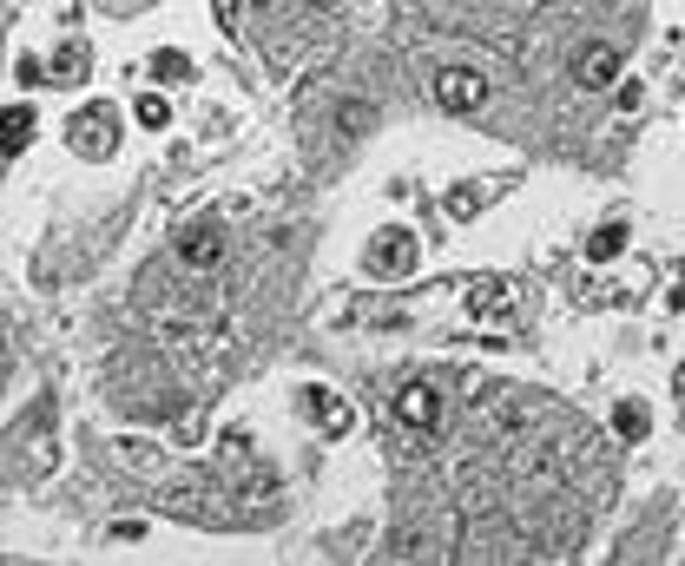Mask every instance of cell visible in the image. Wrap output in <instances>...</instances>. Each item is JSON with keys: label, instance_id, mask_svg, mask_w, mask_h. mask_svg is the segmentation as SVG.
<instances>
[{"label": "cell", "instance_id": "obj_1", "mask_svg": "<svg viewBox=\"0 0 685 566\" xmlns=\"http://www.w3.org/2000/svg\"><path fill=\"white\" fill-rule=\"evenodd\" d=\"M435 106H442V112H481V106H488V73L442 66V73H435Z\"/></svg>", "mask_w": 685, "mask_h": 566}, {"label": "cell", "instance_id": "obj_2", "mask_svg": "<svg viewBox=\"0 0 685 566\" xmlns=\"http://www.w3.org/2000/svg\"><path fill=\"white\" fill-rule=\"evenodd\" d=\"M396 422L415 428V435H435V428H442V389H435V382H402L396 389Z\"/></svg>", "mask_w": 685, "mask_h": 566}, {"label": "cell", "instance_id": "obj_3", "mask_svg": "<svg viewBox=\"0 0 685 566\" xmlns=\"http://www.w3.org/2000/svg\"><path fill=\"white\" fill-rule=\"evenodd\" d=\"M369 264L383 270V277H409V270H415V231H402V224L383 231L376 244H369Z\"/></svg>", "mask_w": 685, "mask_h": 566}, {"label": "cell", "instance_id": "obj_4", "mask_svg": "<svg viewBox=\"0 0 685 566\" xmlns=\"http://www.w3.org/2000/svg\"><path fill=\"white\" fill-rule=\"evenodd\" d=\"M303 409L317 415V428H323V435H336V441H343V435H350V428H356V409H350V402H343V395L317 389V382L303 389Z\"/></svg>", "mask_w": 685, "mask_h": 566}, {"label": "cell", "instance_id": "obj_5", "mask_svg": "<svg viewBox=\"0 0 685 566\" xmlns=\"http://www.w3.org/2000/svg\"><path fill=\"white\" fill-rule=\"evenodd\" d=\"M613 79H620V53L600 47V40H593V47H580V60H574V86H587V93H606Z\"/></svg>", "mask_w": 685, "mask_h": 566}, {"label": "cell", "instance_id": "obj_6", "mask_svg": "<svg viewBox=\"0 0 685 566\" xmlns=\"http://www.w3.org/2000/svg\"><path fill=\"white\" fill-rule=\"evenodd\" d=\"M112 126H119V112H112V106H93L86 119H73V152L106 158L112 152Z\"/></svg>", "mask_w": 685, "mask_h": 566}, {"label": "cell", "instance_id": "obj_7", "mask_svg": "<svg viewBox=\"0 0 685 566\" xmlns=\"http://www.w3.org/2000/svg\"><path fill=\"white\" fill-rule=\"evenodd\" d=\"M178 257L192 270H211L224 257V231H211V224H192V231H178Z\"/></svg>", "mask_w": 685, "mask_h": 566}, {"label": "cell", "instance_id": "obj_8", "mask_svg": "<svg viewBox=\"0 0 685 566\" xmlns=\"http://www.w3.org/2000/svg\"><path fill=\"white\" fill-rule=\"evenodd\" d=\"M514 283H475V290H468V316H481V323H488V316H514Z\"/></svg>", "mask_w": 685, "mask_h": 566}, {"label": "cell", "instance_id": "obj_9", "mask_svg": "<svg viewBox=\"0 0 685 566\" xmlns=\"http://www.w3.org/2000/svg\"><path fill=\"white\" fill-rule=\"evenodd\" d=\"M0 126H7V132H0V152L20 158V152L33 145V126H40V119H33V106H7V119H0Z\"/></svg>", "mask_w": 685, "mask_h": 566}, {"label": "cell", "instance_id": "obj_10", "mask_svg": "<svg viewBox=\"0 0 685 566\" xmlns=\"http://www.w3.org/2000/svg\"><path fill=\"white\" fill-rule=\"evenodd\" d=\"M152 79H159V86H185V79H192V60L178 47H159L152 53Z\"/></svg>", "mask_w": 685, "mask_h": 566}, {"label": "cell", "instance_id": "obj_11", "mask_svg": "<svg viewBox=\"0 0 685 566\" xmlns=\"http://www.w3.org/2000/svg\"><path fill=\"white\" fill-rule=\"evenodd\" d=\"M620 251H626V231H620V224H600V231L587 237V257H593V264H606V257H620Z\"/></svg>", "mask_w": 685, "mask_h": 566}, {"label": "cell", "instance_id": "obj_12", "mask_svg": "<svg viewBox=\"0 0 685 566\" xmlns=\"http://www.w3.org/2000/svg\"><path fill=\"white\" fill-rule=\"evenodd\" d=\"M613 428H620V441H639L646 435V409H639V402H620V409H613Z\"/></svg>", "mask_w": 685, "mask_h": 566}, {"label": "cell", "instance_id": "obj_13", "mask_svg": "<svg viewBox=\"0 0 685 566\" xmlns=\"http://www.w3.org/2000/svg\"><path fill=\"white\" fill-rule=\"evenodd\" d=\"M442 205H448V218H475V211H481V191H475V185H462V191H448Z\"/></svg>", "mask_w": 685, "mask_h": 566}, {"label": "cell", "instance_id": "obj_14", "mask_svg": "<svg viewBox=\"0 0 685 566\" xmlns=\"http://www.w3.org/2000/svg\"><path fill=\"white\" fill-rule=\"evenodd\" d=\"M165 119H172V106H165L159 93H145V99H139V126H145V132H159Z\"/></svg>", "mask_w": 685, "mask_h": 566}, {"label": "cell", "instance_id": "obj_15", "mask_svg": "<svg viewBox=\"0 0 685 566\" xmlns=\"http://www.w3.org/2000/svg\"><path fill=\"white\" fill-rule=\"evenodd\" d=\"M80 66H86V53H60V60H53V79H80Z\"/></svg>", "mask_w": 685, "mask_h": 566}, {"label": "cell", "instance_id": "obj_16", "mask_svg": "<svg viewBox=\"0 0 685 566\" xmlns=\"http://www.w3.org/2000/svg\"><path fill=\"white\" fill-rule=\"evenodd\" d=\"M211 7H218V27H231V33H238V14H244V0H211Z\"/></svg>", "mask_w": 685, "mask_h": 566}, {"label": "cell", "instance_id": "obj_17", "mask_svg": "<svg viewBox=\"0 0 685 566\" xmlns=\"http://www.w3.org/2000/svg\"><path fill=\"white\" fill-rule=\"evenodd\" d=\"M310 7H317V14H330V7H336V0H310Z\"/></svg>", "mask_w": 685, "mask_h": 566}]
</instances>
